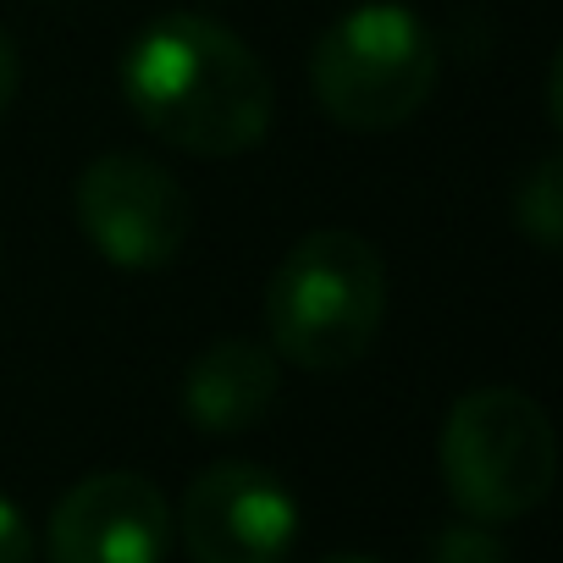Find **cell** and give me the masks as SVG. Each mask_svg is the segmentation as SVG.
<instances>
[{"label": "cell", "instance_id": "1", "mask_svg": "<svg viewBox=\"0 0 563 563\" xmlns=\"http://www.w3.org/2000/svg\"><path fill=\"white\" fill-rule=\"evenodd\" d=\"M117 84L128 111L172 150L232 161L271 133L276 89L265 62L216 18L166 12L144 23L122 62Z\"/></svg>", "mask_w": 563, "mask_h": 563}, {"label": "cell", "instance_id": "6", "mask_svg": "<svg viewBox=\"0 0 563 563\" xmlns=\"http://www.w3.org/2000/svg\"><path fill=\"white\" fill-rule=\"evenodd\" d=\"M177 530L194 563H288L299 547V497L265 464L221 459L188 481Z\"/></svg>", "mask_w": 563, "mask_h": 563}, {"label": "cell", "instance_id": "2", "mask_svg": "<svg viewBox=\"0 0 563 563\" xmlns=\"http://www.w3.org/2000/svg\"><path fill=\"white\" fill-rule=\"evenodd\" d=\"M387 327V265L349 227L305 232L265 282V343L316 376L354 371Z\"/></svg>", "mask_w": 563, "mask_h": 563}, {"label": "cell", "instance_id": "3", "mask_svg": "<svg viewBox=\"0 0 563 563\" xmlns=\"http://www.w3.org/2000/svg\"><path fill=\"white\" fill-rule=\"evenodd\" d=\"M437 73V34L404 0H360L321 29L310 51V95L349 133H393L415 122Z\"/></svg>", "mask_w": 563, "mask_h": 563}, {"label": "cell", "instance_id": "13", "mask_svg": "<svg viewBox=\"0 0 563 563\" xmlns=\"http://www.w3.org/2000/svg\"><path fill=\"white\" fill-rule=\"evenodd\" d=\"M321 563H376V558H360V552H338V558H321Z\"/></svg>", "mask_w": 563, "mask_h": 563}, {"label": "cell", "instance_id": "8", "mask_svg": "<svg viewBox=\"0 0 563 563\" xmlns=\"http://www.w3.org/2000/svg\"><path fill=\"white\" fill-rule=\"evenodd\" d=\"M282 393V365L271 343L254 338H216L194 354L183 376V415L205 437H238L271 415Z\"/></svg>", "mask_w": 563, "mask_h": 563}, {"label": "cell", "instance_id": "5", "mask_svg": "<svg viewBox=\"0 0 563 563\" xmlns=\"http://www.w3.org/2000/svg\"><path fill=\"white\" fill-rule=\"evenodd\" d=\"M73 216L89 249L117 271H166L194 232L188 188L133 150H111L78 172Z\"/></svg>", "mask_w": 563, "mask_h": 563}, {"label": "cell", "instance_id": "10", "mask_svg": "<svg viewBox=\"0 0 563 563\" xmlns=\"http://www.w3.org/2000/svg\"><path fill=\"white\" fill-rule=\"evenodd\" d=\"M426 563H514V558H508V541L492 536V525L464 519V525H442L426 541Z\"/></svg>", "mask_w": 563, "mask_h": 563}, {"label": "cell", "instance_id": "4", "mask_svg": "<svg viewBox=\"0 0 563 563\" xmlns=\"http://www.w3.org/2000/svg\"><path fill=\"white\" fill-rule=\"evenodd\" d=\"M437 464L464 519L508 525L547 503L558 481V437L530 393L475 387L448 409Z\"/></svg>", "mask_w": 563, "mask_h": 563}, {"label": "cell", "instance_id": "9", "mask_svg": "<svg viewBox=\"0 0 563 563\" xmlns=\"http://www.w3.org/2000/svg\"><path fill=\"white\" fill-rule=\"evenodd\" d=\"M514 227L541 249V254H558L563 243V155H541L519 188H514Z\"/></svg>", "mask_w": 563, "mask_h": 563}, {"label": "cell", "instance_id": "7", "mask_svg": "<svg viewBox=\"0 0 563 563\" xmlns=\"http://www.w3.org/2000/svg\"><path fill=\"white\" fill-rule=\"evenodd\" d=\"M172 503L139 470H100L62 492L45 525L51 563H166Z\"/></svg>", "mask_w": 563, "mask_h": 563}, {"label": "cell", "instance_id": "11", "mask_svg": "<svg viewBox=\"0 0 563 563\" xmlns=\"http://www.w3.org/2000/svg\"><path fill=\"white\" fill-rule=\"evenodd\" d=\"M0 563H34V525L7 492H0Z\"/></svg>", "mask_w": 563, "mask_h": 563}, {"label": "cell", "instance_id": "12", "mask_svg": "<svg viewBox=\"0 0 563 563\" xmlns=\"http://www.w3.org/2000/svg\"><path fill=\"white\" fill-rule=\"evenodd\" d=\"M18 84H23V62H18V45H12V34L0 29V117L12 111V100H18Z\"/></svg>", "mask_w": 563, "mask_h": 563}]
</instances>
